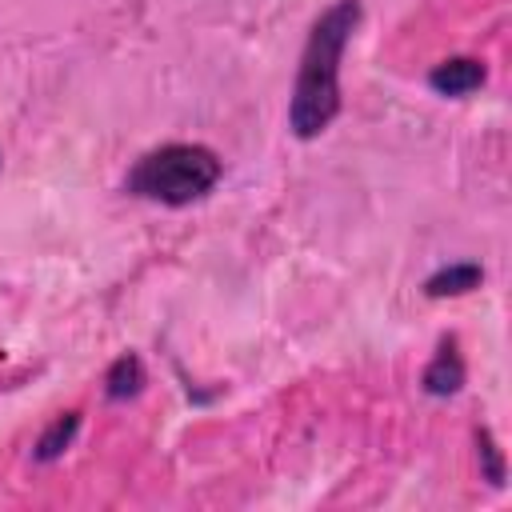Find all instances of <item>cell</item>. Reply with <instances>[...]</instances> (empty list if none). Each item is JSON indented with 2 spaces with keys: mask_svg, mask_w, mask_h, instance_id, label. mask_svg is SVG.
I'll list each match as a JSON object with an SVG mask.
<instances>
[{
  "mask_svg": "<svg viewBox=\"0 0 512 512\" xmlns=\"http://www.w3.org/2000/svg\"><path fill=\"white\" fill-rule=\"evenodd\" d=\"M360 24V0H336L324 8L304 40L292 100H288V128L300 140H316L340 112V60Z\"/></svg>",
  "mask_w": 512,
  "mask_h": 512,
  "instance_id": "cell-1",
  "label": "cell"
},
{
  "mask_svg": "<svg viewBox=\"0 0 512 512\" xmlns=\"http://www.w3.org/2000/svg\"><path fill=\"white\" fill-rule=\"evenodd\" d=\"M224 164L220 156L208 148V144H184V140H172V144H160L152 152H144L124 188L140 200H152V204H168V208H184V204H196L204 200L216 180H220Z\"/></svg>",
  "mask_w": 512,
  "mask_h": 512,
  "instance_id": "cell-2",
  "label": "cell"
},
{
  "mask_svg": "<svg viewBox=\"0 0 512 512\" xmlns=\"http://www.w3.org/2000/svg\"><path fill=\"white\" fill-rule=\"evenodd\" d=\"M484 80H488V72H484V64L472 60V56H448V60H440V64L428 72V88H432L436 96H468V92H476Z\"/></svg>",
  "mask_w": 512,
  "mask_h": 512,
  "instance_id": "cell-3",
  "label": "cell"
},
{
  "mask_svg": "<svg viewBox=\"0 0 512 512\" xmlns=\"http://www.w3.org/2000/svg\"><path fill=\"white\" fill-rule=\"evenodd\" d=\"M420 384H424L428 396H456L460 392V384H464V360L456 352V340H440V348H436L432 364L424 368Z\"/></svg>",
  "mask_w": 512,
  "mask_h": 512,
  "instance_id": "cell-4",
  "label": "cell"
},
{
  "mask_svg": "<svg viewBox=\"0 0 512 512\" xmlns=\"http://www.w3.org/2000/svg\"><path fill=\"white\" fill-rule=\"evenodd\" d=\"M480 280H484V268H480V264H472V260H460V264H444L440 272H432V276L424 280V292H428L432 300L464 296V292L480 288Z\"/></svg>",
  "mask_w": 512,
  "mask_h": 512,
  "instance_id": "cell-5",
  "label": "cell"
},
{
  "mask_svg": "<svg viewBox=\"0 0 512 512\" xmlns=\"http://www.w3.org/2000/svg\"><path fill=\"white\" fill-rule=\"evenodd\" d=\"M140 388H144V364H140L136 352H124V356L108 368L104 392H108V400H128V396H136Z\"/></svg>",
  "mask_w": 512,
  "mask_h": 512,
  "instance_id": "cell-6",
  "label": "cell"
},
{
  "mask_svg": "<svg viewBox=\"0 0 512 512\" xmlns=\"http://www.w3.org/2000/svg\"><path fill=\"white\" fill-rule=\"evenodd\" d=\"M76 428H80V412H64V416H56V420L40 432V440H36V460H40V464L60 460V456H64V448L72 444Z\"/></svg>",
  "mask_w": 512,
  "mask_h": 512,
  "instance_id": "cell-7",
  "label": "cell"
},
{
  "mask_svg": "<svg viewBox=\"0 0 512 512\" xmlns=\"http://www.w3.org/2000/svg\"><path fill=\"white\" fill-rule=\"evenodd\" d=\"M476 448H480V460H484V476L492 484H504V460H500V448H496L488 428H476Z\"/></svg>",
  "mask_w": 512,
  "mask_h": 512,
  "instance_id": "cell-8",
  "label": "cell"
}]
</instances>
